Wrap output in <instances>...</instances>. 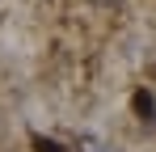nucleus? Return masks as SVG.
<instances>
[{"mask_svg": "<svg viewBox=\"0 0 156 152\" xmlns=\"http://www.w3.org/2000/svg\"><path fill=\"white\" fill-rule=\"evenodd\" d=\"M135 114L139 118H148V127H156V97L144 89V93H135Z\"/></svg>", "mask_w": 156, "mask_h": 152, "instance_id": "obj_1", "label": "nucleus"}, {"mask_svg": "<svg viewBox=\"0 0 156 152\" xmlns=\"http://www.w3.org/2000/svg\"><path fill=\"white\" fill-rule=\"evenodd\" d=\"M76 152H114V148H110L105 139H80V144H76Z\"/></svg>", "mask_w": 156, "mask_h": 152, "instance_id": "obj_2", "label": "nucleus"}, {"mask_svg": "<svg viewBox=\"0 0 156 152\" xmlns=\"http://www.w3.org/2000/svg\"><path fill=\"white\" fill-rule=\"evenodd\" d=\"M34 152H63L55 139H47V135H34Z\"/></svg>", "mask_w": 156, "mask_h": 152, "instance_id": "obj_3", "label": "nucleus"}, {"mask_svg": "<svg viewBox=\"0 0 156 152\" xmlns=\"http://www.w3.org/2000/svg\"><path fill=\"white\" fill-rule=\"evenodd\" d=\"M93 4H101V9H110V4H118V0H93Z\"/></svg>", "mask_w": 156, "mask_h": 152, "instance_id": "obj_4", "label": "nucleus"}]
</instances>
